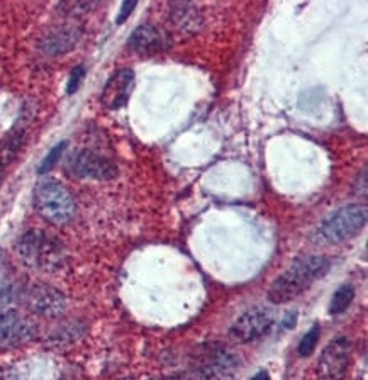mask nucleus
Returning a JSON list of instances; mask_svg holds the SVG:
<instances>
[{
  "mask_svg": "<svg viewBox=\"0 0 368 380\" xmlns=\"http://www.w3.org/2000/svg\"><path fill=\"white\" fill-rule=\"evenodd\" d=\"M133 88H134L133 70L129 68L118 70L109 80H107L104 91H102V97H101L102 104L111 111L121 109V107L128 104Z\"/></svg>",
  "mask_w": 368,
  "mask_h": 380,
  "instance_id": "10",
  "label": "nucleus"
},
{
  "mask_svg": "<svg viewBox=\"0 0 368 380\" xmlns=\"http://www.w3.org/2000/svg\"><path fill=\"white\" fill-rule=\"evenodd\" d=\"M80 38V33L73 28H61L51 33L43 41V50L48 55H63V53L70 51L75 46Z\"/></svg>",
  "mask_w": 368,
  "mask_h": 380,
  "instance_id": "12",
  "label": "nucleus"
},
{
  "mask_svg": "<svg viewBox=\"0 0 368 380\" xmlns=\"http://www.w3.org/2000/svg\"><path fill=\"white\" fill-rule=\"evenodd\" d=\"M85 78V68L82 65L75 66L73 70H71L70 73V78H68V87H66V92H68V96H73L75 92L78 91L80 85H82Z\"/></svg>",
  "mask_w": 368,
  "mask_h": 380,
  "instance_id": "19",
  "label": "nucleus"
},
{
  "mask_svg": "<svg viewBox=\"0 0 368 380\" xmlns=\"http://www.w3.org/2000/svg\"><path fill=\"white\" fill-rule=\"evenodd\" d=\"M66 146H68V141H61V143H58L56 146H53V148L48 151V155L44 156V160L41 162V165H39L38 172H39V173H46V172H49V170H51L53 167H55V165H56L58 162H60L63 151L66 150Z\"/></svg>",
  "mask_w": 368,
  "mask_h": 380,
  "instance_id": "17",
  "label": "nucleus"
},
{
  "mask_svg": "<svg viewBox=\"0 0 368 380\" xmlns=\"http://www.w3.org/2000/svg\"><path fill=\"white\" fill-rule=\"evenodd\" d=\"M331 262L322 255H306L294 260L272 282L268 289V301L287 304L302 296L316 280L322 279L329 270Z\"/></svg>",
  "mask_w": 368,
  "mask_h": 380,
  "instance_id": "1",
  "label": "nucleus"
},
{
  "mask_svg": "<svg viewBox=\"0 0 368 380\" xmlns=\"http://www.w3.org/2000/svg\"><path fill=\"white\" fill-rule=\"evenodd\" d=\"M26 143V131L24 129H17L12 131L4 141H0V168L7 167L16 160Z\"/></svg>",
  "mask_w": 368,
  "mask_h": 380,
  "instance_id": "13",
  "label": "nucleus"
},
{
  "mask_svg": "<svg viewBox=\"0 0 368 380\" xmlns=\"http://www.w3.org/2000/svg\"><path fill=\"white\" fill-rule=\"evenodd\" d=\"M367 207L365 205H347L336 211L333 216L327 217L320 226L321 240L326 243L338 245L343 243L353 236H357L362 231V227L367 225Z\"/></svg>",
  "mask_w": 368,
  "mask_h": 380,
  "instance_id": "4",
  "label": "nucleus"
},
{
  "mask_svg": "<svg viewBox=\"0 0 368 380\" xmlns=\"http://www.w3.org/2000/svg\"><path fill=\"white\" fill-rule=\"evenodd\" d=\"M17 255L24 265L43 272H56L65 265V248L44 231H28L16 245Z\"/></svg>",
  "mask_w": 368,
  "mask_h": 380,
  "instance_id": "2",
  "label": "nucleus"
},
{
  "mask_svg": "<svg viewBox=\"0 0 368 380\" xmlns=\"http://www.w3.org/2000/svg\"><path fill=\"white\" fill-rule=\"evenodd\" d=\"M11 282H12V270L6 257L0 255V297H4L11 290Z\"/></svg>",
  "mask_w": 368,
  "mask_h": 380,
  "instance_id": "18",
  "label": "nucleus"
},
{
  "mask_svg": "<svg viewBox=\"0 0 368 380\" xmlns=\"http://www.w3.org/2000/svg\"><path fill=\"white\" fill-rule=\"evenodd\" d=\"M352 361V343L339 337L322 350L317 361V380H344Z\"/></svg>",
  "mask_w": 368,
  "mask_h": 380,
  "instance_id": "5",
  "label": "nucleus"
},
{
  "mask_svg": "<svg viewBox=\"0 0 368 380\" xmlns=\"http://www.w3.org/2000/svg\"><path fill=\"white\" fill-rule=\"evenodd\" d=\"M170 46L168 36L153 24H143L129 38V48L143 56L156 55Z\"/></svg>",
  "mask_w": 368,
  "mask_h": 380,
  "instance_id": "11",
  "label": "nucleus"
},
{
  "mask_svg": "<svg viewBox=\"0 0 368 380\" xmlns=\"http://www.w3.org/2000/svg\"><path fill=\"white\" fill-rule=\"evenodd\" d=\"M320 337H321V328L317 324H314L312 328L304 334L302 339H300L299 348H297L299 355L300 356L312 355V351L316 350V346H317V342H320Z\"/></svg>",
  "mask_w": 368,
  "mask_h": 380,
  "instance_id": "16",
  "label": "nucleus"
},
{
  "mask_svg": "<svg viewBox=\"0 0 368 380\" xmlns=\"http://www.w3.org/2000/svg\"><path fill=\"white\" fill-rule=\"evenodd\" d=\"M273 324V312L268 307H253L240 316L230 328V337L237 343H250L268 333Z\"/></svg>",
  "mask_w": 368,
  "mask_h": 380,
  "instance_id": "7",
  "label": "nucleus"
},
{
  "mask_svg": "<svg viewBox=\"0 0 368 380\" xmlns=\"http://www.w3.org/2000/svg\"><path fill=\"white\" fill-rule=\"evenodd\" d=\"M66 172L77 178H92V180H112L118 175V167L106 156L92 151H78L71 155L66 165Z\"/></svg>",
  "mask_w": 368,
  "mask_h": 380,
  "instance_id": "6",
  "label": "nucleus"
},
{
  "mask_svg": "<svg viewBox=\"0 0 368 380\" xmlns=\"http://www.w3.org/2000/svg\"><path fill=\"white\" fill-rule=\"evenodd\" d=\"M172 19L182 31H192V33H195L202 26V17L199 12H197V9L192 6L173 7Z\"/></svg>",
  "mask_w": 368,
  "mask_h": 380,
  "instance_id": "14",
  "label": "nucleus"
},
{
  "mask_svg": "<svg viewBox=\"0 0 368 380\" xmlns=\"http://www.w3.org/2000/svg\"><path fill=\"white\" fill-rule=\"evenodd\" d=\"M126 380H133V379H126Z\"/></svg>",
  "mask_w": 368,
  "mask_h": 380,
  "instance_id": "24",
  "label": "nucleus"
},
{
  "mask_svg": "<svg viewBox=\"0 0 368 380\" xmlns=\"http://www.w3.org/2000/svg\"><path fill=\"white\" fill-rule=\"evenodd\" d=\"M250 380H272V379H270V374H268L267 370H260V372L255 374Z\"/></svg>",
  "mask_w": 368,
  "mask_h": 380,
  "instance_id": "22",
  "label": "nucleus"
},
{
  "mask_svg": "<svg viewBox=\"0 0 368 380\" xmlns=\"http://www.w3.org/2000/svg\"><path fill=\"white\" fill-rule=\"evenodd\" d=\"M354 299V287L353 285H341V287L336 290L333 299H331V307H329V312L333 316H339L343 314L344 311L348 309L349 306H352Z\"/></svg>",
  "mask_w": 368,
  "mask_h": 380,
  "instance_id": "15",
  "label": "nucleus"
},
{
  "mask_svg": "<svg viewBox=\"0 0 368 380\" xmlns=\"http://www.w3.org/2000/svg\"><path fill=\"white\" fill-rule=\"evenodd\" d=\"M0 380H26L24 377L19 372H16V370H4V372H0Z\"/></svg>",
  "mask_w": 368,
  "mask_h": 380,
  "instance_id": "21",
  "label": "nucleus"
},
{
  "mask_svg": "<svg viewBox=\"0 0 368 380\" xmlns=\"http://www.w3.org/2000/svg\"><path fill=\"white\" fill-rule=\"evenodd\" d=\"M36 326L16 311L0 312V350H12L33 342Z\"/></svg>",
  "mask_w": 368,
  "mask_h": 380,
  "instance_id": "8",
  "label": "nucleus"
},
{
  "mask_svg": "<svg viewBox=\"0 0 368 380\" xmlns=\"http://www.w3.org/2000/svg\"><path fill=\"white\" fill-rule=\"evenodd\" d=\"M28 307L43 317H58L66 309V297L49 285H36L28 294Z\"/></svg>",
  "mask_w": 368,
  "mask_h": 380,
  "instance_id": "9",
  "label": "nucleus"
},
{
  "mask_svg": "<svg viewBox=\"0 0 368 380\" xmlns=\"http://www.w3.org/2000/svg\"><path fill=\"white\" fill-rule=\"evenodd\" d=\"M138 2L136 0H128V2L123 4V7H121V12H119V17H118V24H123V22L128 19L129 14L136 9Z\"/></svg>",
  "mask_w": 368,
  "mask_h": 380,
  "instance_id": "20",
  "label": "nucleus"
},
{
  "mask_svg": "<svg viewBox=\"0 0 368 380\" xmlns=\"http://www.w3.org/2000/svg\"><path fill=\"white\" fill-rule=\"evenodd\" d=\"M0 182H2V175H0Z\"/></svg>",
  "mask_w": 368,
  "mask_h": 380,
  "instance_id": "23",
  "label": "nucleus"
},
{
  "mask_svg": "<svg viewBox=\"0 0 368 380\" xmlns=\"http://www.w3.org/2000/svg\"><path fill=\"white\" fill-rule=\"evenodd\" d=\"M34 207L39 216L56 226L70 222L77 211L68 189L53 178H43L38 182L34 189Z\"/></svg>",
  "mask_w": 368,
  "mask_h": 380,
  "instance_id": "3",
  "label": "nucleus"
}]
</instances>
